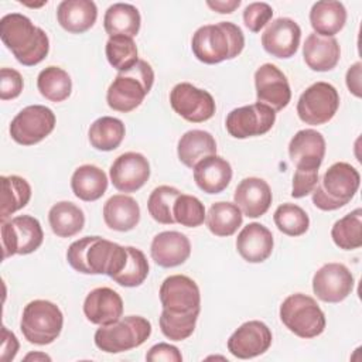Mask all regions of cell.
<instances>
[{"instance_id":"49","label":"cell","mask_w":362,"mask_h":362,"mask_svg":"<svg viewBox=\"0 0 362 362\" xmlns=\"http://www.w3.org/2000/svg\"><path fill=\"white\" fill-rule=\"evenodd\" d=\"M1 334H3V341H1V349H0L1 351L0 359L3 362H10L16 358L20 344H18L17 337L11 331H8L7 327H3Z\"/></svg>"},{"instance_id":"21","label":"cell","mask_w":362,"mask_h":362,"mask_svg":"<svg viewBox=\"0 0 362 362\" xmlns=\"http://www.w3.org/2000/svg\"><path fill=\"white\" fill-rule=\"evenodd\" d=\"M86 320L96 325H109L123 315V300L117 291L109 287L93 288L83 301Z\"/></svg>"},{"instance_id":"36","label":"cell","mask_w":362,"mask_h":362,"mask_svg":"<svg viewBox=\"0 0 362 362\" xmlns=\"http://www.w3.org/2000/svg\"><path fill=\"white\" fill-rule=\"evenodd\" d=\"M1 208L0 219L6 221L10 215L24 208L31 199V187L23 177L1 175Z\"/></svg>"},{"instance_id":"51","label":"cell","mask_w":362,"mask_h":362,"mask_svg":"<svg viewBox=\"0 0 362 362\" xmlns=\"http://www.w3.org/2000/svg\"><path fill=\"white\" fill-rule=\"evenodd\" d=\"M206 6L219 14H230L240 6V0H208Z\"/></svg>"},{"instance_id":"12","label":"cell","mask_w":362,"mask_h":362,"mask_svg":"<svg viewBox=\"0 0 362 362\" xmlns=\"http://www.w3.org/2000/svg\"><path fill=\"white\" fill-rule=\"evenodd\" d=\"M170 105L178 116L191 123L206 122L215 115L216 110L212 95L189 82L177 83L171 89Z\"/></svg>"},{"instance_id":"24","label":"cell","mask_w":362,"mask_h":362,"mask_svg":"<svg viewBox=\"0 0 362 362\" xmlns=\"http://www.w3.org/2000/svg\"><path fill=\"white\" fill-rule=\"evenodd\" d=\"M274 239L269 228L259 222L243 226L236 238V250L249 263H262L273 252Z\"/></svg>"},{"instance_id":"32","label":"cell","mask_w":362,"mask_h":362,"mask_svg":"<svg viewBox=\"0 0 362 362\" xmlns=\"http://www.w3.org/2000/svg\"><path fill=\"white\" fill-rule=\"evenodd\" d=\"M141 24L139 10L129 3L112 4L103 17V27L109 37L124 35L133 38L137 35Z\"/></svg>"},{"instance_id":"9","label":"cell","mask_w":362,"mask_h":362,"mask_svg":"<svg viewBox=\"0 0 362 362\" xmlns=\"http://www.w3.org/2000/svg\"><path fill=\"white\" fill-rule=\"evenodd\" d=\"M0 230L3 260L13 255H30L35 252L44 240L41 223L31 215H18L10 221H1Z\"/></svg>"},{"instance_id":"41","label":"cell","mask_w":362,"mask_h":362,"mask_svg":"<svg viewBox=\"0 0 362 362\" xmlns=\"http://www.w3.org/2000/svg\"><path fill=\"white\" fill-rule=\"evenodd\" d=\"M273 221L277 229L288 236H301L310 228L307 212L301 206L290 202H284L276 208Z\"/></svg>"},{"instance_id":"22","label":"cell","mask_w":362,"mask_h":362,"mask_svg":"<svg viewBox=\"0 0 362 362\" xmlns=\"http://www.w3.org/2000/svg\"><path fill=\"white\" fill-rule=\"evenodd\" d=\"M191 255L189 239L177 230L157 233L150 245V256L160 267H177Z\"/></svg>"},{"instance_id":"18","label":"cell","mask_w":362,"mask_h":362,"mask_svg":"<svg viewBox=\"0 0 362 362\" xmlns=\"http://www.w3.org/2000/svg\"><path fill=\"white\" fill-rule=\"evenodd\" d=\"M109 177L117 191L136 192L150 178V163L140 153H123L112 163Z\"/></svg>"},{"instance_id":"34","label":"cell","mask_w":362,"mask_h":362,"mask_svg":"<svg viewBox=\"0 0 362 362\" xmlns=\"http://www.w3.org/2000/svg\"><path fill=\"white\" fill-rule=\"evenodd\" d=\"M48 222L51 230L58 238H71L83 229L85 215L74 202L59 201L51 206L48 212Z\"/></svg>"},{"instance_id":"1","label":"cell","mask_w":362,"mask_h":362,"mask_svg":"<svg viewBox=\"0 0 362 362\" xmlns=\"http://www.w3.org/2000/svg\"><path fill=\"white\" fill-rule=\"evenodd\" d=\"M66 260L78 273L113 279L126 264L127 247L100 236H83L69 245Z\"/></svg>"},{"instance_id":"38","label":"cell","mask_w":362,"mask_h":362,"mask_svg":"<svg viewBox=\"0 0 362 362\" xmlns=\"http://www.w3.org/2000/svg\"><path fill=\"white\" fill-rule=\"evenodd\" d=\"M332 242L342 250H355L362 246V209L356 208L338 219L331 228Z\"/></svg>"},{"instance_id":"7","label":"cell","mask_w":362,"mask_h":362,"mask_svg":"<svg viewBox=\"0 0 362 362\" xmlns=\"http://www.w3.org/2000/svg\"><path fill=\"white\" fill-rule=\"evenodd\" d=\"M151 335V324L141 315L122 317L119 321L100 325L93 335L95 345L107 354H120L144 344Z\"/></svg>"},{"instance_id":"40","label":"cell","mask_w":362,"mask_h":362,"mask_svg":"<svg viewBox=\"0 0 362 362\" xmlns=\"http://www.w3.org/2000/svg\"><path fill=\"white\" fill-rule=\"evenodd\" d=\"M181 191L175 187L160 185L151 191L147 199V209L150 216L163 225L175 223L173 215V206L175 199L180 197Z\"/></svg>"},{"instance_id":"8","label":"cell","mask_w":362,"mask_h":362,"mask_svg":"<svg viewBox=\"0 0 362 362\" xmlns=\"http://www.w3.org/2000/svg\"><path fill=\"white\" fill-rule=\"evenodd\" d=\"M64 325L62 311L48 300L30 301L21 315L20 329L24 338L34 345H48L54 342Z\"/></svg>"},{"instance_id":"4","label":"cell","mask_w":362,"mask_h":362,"mask_svg":"<svg viewBox=\"0 0 362 362\" xmlns=\"http://www.w3.org/2000/svg\"><path fill=\"white\" fill-rule=\"evenodd\" d=\"M361 175L349 163H334L318 180L313 194V204L321 211H335L345 206L356 194Z\"/></svg>"},{"instance_id":"28","label":"cell","mask_w":362,"mask_h":362,"mask_svg":"<svg viewBox=\"0 0 362 362\" xmlns=\"http://www.w3.org/2000/svg\"><path fill=\"white\" fill-rule=\"evenodd\" d=\"M103 221L113 230H132L140 222V206L130 195H112L103 205Z\"/></svg>"},{"instance_id":"27","label":"cell","mask_w":362,"mask_h":362,"mask_svg":"<svg viewBox=\"0 0 362 362\" xmlns=\"http://www.w3.org/2000/svg\"><path fill=\"white\" fill-rule=\"evenodd\" d=\"M98 7L92 0H64L57 7L59 25L72 34H82L93 27Z\"/></svg>"},{"instance_id":"31","label":"cell","mask_w":362,"mask_h":362,"mask_svg":"<svg viewBox=\"0 0 362 362\" xmlns=\"http://www.w3.org/2000/svg\"><path fill=\"white\" fill-rule=\"evenodd\" d=\"M71 188L74 195L82 201H98L107 189V175L93 164L79 165L71 177Z\"/></svg>"},{"instance_id":"11","label":"cell","mask_w":362,"mask_h":362,"mask_svg":"<svg viewBox=\"0 0 362 362\" xmlns=\"http://www.w3.org/2000/svg\"><path fill=\"white\" fill-rule=\"evenodd\" d=\"M54 112L44 105H30L20 110L10 123L11 139L21 146L42 141L55 127Z\"/></svg>"},{"instance_id":"14","label":"cell","mask_w":362,"mask_h":362,"mask_svg":"<svg viewBox=\"0 0 362 362\" xmlns=\"http://www.w3.org/2000/svg\"><path fill=\"white\" fill-rule=\"evenodd\" d=\"M160 301L163 310L173 314H199L201 293L198 284L188 276L173 274L160 286Z\"/></svg>"},{"instance_id":"45","label":"cell","mask_w":362,"mask_h":362,"mask_svg":"<svg viewBox=\"0 0 362 362\" xmlns=\"http://www.w3.org/2000/svg\"><path fill=\"white\" fill-rule=\"evenodd\" d=\"M273 17V8L264 1H255L245 7L243 23L252 33H259L264 25L270 23Z\"/></svg>"},{"instance_id":"37","label":"cell","mask_w":362,"mask_h":362,"mask_svg":"<svg viewBox=\"0 0 362 362\" xmlns=\"http://www.w3.org/2000/svg\"><path fill=\"white\" fill-rule=\"evenodd\" d=\"M37 88L47 100L58 103L69 98L72 92V81L65 69L49 65L38 74Z\"/></svg>"},{"instance_id":"42","label":"cell","mask_w":362,"mask_h":362,"mask_svg":"<svg viewBox=\"0 0 362 362\" xmlns=\"http://www.w3.org/2000/svg\"><path fill=\"white\" fill-rule=\"evenodd\" d=\"M127 247V260L124 267L112 280L123 287H137L144 283L148 276V262L146 255L133 246Z\"/></svg>"},{"instance_id":"33","label":"cell","mask_w":362,"mask_h":362,"mask_svg":"<svg viewBox=\"0 0 362 362\" xmlns=\"http://www.w3.org/2000/svg\"><path fill=\"white\" fill-rule=\"evenodd\" d=\"M243 214L235 202H214L205 216V223L211 233L219 238L232 236L242 225Z\"/></svg>"},{"instance_id":"13","label":"cell","mask_w":362,"mask_h":362,"mask_svg":"<svg viewBox=\"0 0 362 362\" xmlns=\"http://www.w3.org/2000/svg\"><path fill=\"white\" fill-rule=\"evenodd\" d=\"M276 122V112L264 103H252L230 110L225 120L226 132L235 139H247L267 133Z\"/></svg>"},{"instance_id":"46","label":"cell","mask_w":362,"mask_h":362,"mask_svg":"<svg viewBox=\"0 0 362 362\" xmlns=\"http://www.w3.org/2000/svg\"><path fill=\"white\" fill-rule=\"evenodd\" d=\"M24 82L23 76L18 71L13 68H1L0 69V99L10 100L16 99L23 90Z\"/></svg>"},{"instance_id":"25","label":"cell","mask_w":362,"mask_h":362,"mask_svg":"<svg viewBox=\"0 0 362 362\" xmlns=\"http://www.w3.org/2000/svg\"><path fill=\"white\" fill-rule=\"evenodd\" d=\"M192 170L197 187L205 194L222 192L232 180V167L229 161L216 154L204 157Z\"/></svg>"},{"instance_id":"26","label":"cell","mask_w":362,"mask_h":362,"mask_svg":"<svg viewBox=\"0 0 362 362\" xmlns=\"http://www.w3.org/2000/svg\"><path fill=\"white\" fill-rule=\"evenodd\" d=\"M341 48L334 37H322L315 33L308 34L303 45V58L307 66L317 72H327L337 66Z\"/></svg>"},{"instance_id":"35","label":"cell","mask_w":362,"mask_h":362,"mask_svg":"<svg viewBox=\"0 0 362 362\" xmlns=\"http://www.w3.org/2000/svg\"><path fill=\"white\" fill-rule=\"evenodd\" d=\"M124 134L126 127L123 122L112 116H102L96 119L88 130L90 146L99 151H112L117 148L122 144Z\"/></svg>"},{"instance_id":"43","label":"cell","mask_w":362,"mask_h":362,"mask_svg":"<svg viewBox=\"0 0 362 362\" xmlns=\"http://www.w3.org/2000/svg\"><path fill=\"white\" fill-rule=\"evenodd\" d=\"M197 313L194 314H173L165 310L161 311L160 315V329L163 335L171 341H184L188 337L192 335L197 320H198Z\"/></svg>"},{"instance_id":"10","label":"cell","mask_w":362,"mask_h":362,"mask_svg":"<svg viewBox=\"0 0 362 362\" xmlns=\"http://www.w3.org/2000/svg\"><path fill=\"white\" fill-rule=\"evenodd\" d=\"M339 107V95L335 86L328 82L310 85L298 98L297 115L301 122L311 126L328 123Z\"/></svg>"},{"instance_id":"23","label":"cell","mask_w":362,"mask_h":362,"mask_svg":"<svg viewBox=\"0 0 362 362\" xmlns=\"http://www.w3.org/2000/svg\"><path fill=\"white\" fill-rule=\"evenodd\" d=\"M233 201L247 218L264 215L273 201L270 185L257 177L243 178L233 194Z\"/></svg>"},{"instance_id":"20","label":"cell","mask_w":362,"mask_h":362,"mask_svg":"<svg viewBox=\"0 0 362 362\" xmlns=\"http://www.w3.org/2000/svg\"><path fill=\"white\" fill-rule=\"evenodd\" d=\"M325 139L314 129L298 130L288 143V156L296 170H317L325 156Z\"/></svg>"},{"instance_id":"17","label":"cell","mask_w":362,"mask_h":362,"mask_svg":"<svg viewBox=\"0 0 362 362\" xmlns=\"http://www.w3.org/2000/svg\"><path fill=\"white\" fill-rule=\"evenodd\" d=\"M255 88L257 102L270 106L274 112L283 110L290 103L288 79L274 64H263L256 69Z\"/></svg>"},{"instance_id":"50","label":"cell","mask_w":362,"mask_h":362,"mask_svg":"<svg viewBox=\"0 0 362 362\" xmlns=\"http://www.w3.org/2000/svg\"><path fill=\"white\" fill-rule=\"evenodd\" d=\"M361 69H362V64L358 61L354 65L349 66V69L346 71V76H345V82H346V88L349 89V92L356 96L361 98L362 96V88H361Z\"/></svg>"},{"instance_id":"19","label":"cell","mask_w":362,"mask_h":362,"mask_svg":"<svg viewBox=\"0 0 362 362\" xmlns=\"http://www.w3.org/2000/svg\"><path fill=\"white\" fill-rule=\"evenodd\" d=\"M301 28L288 17H279L267 24L262 34V47L272 57L291 58L300 45Z\"/></svg>"},{"instance_id":"6","label":"cell","mask_w":362,"mask_h":362,"mask_svg":"<svg viewBox=\"0 0 362 362\" xmlns=\"http://www.w3.org/2000/svg\"><path fill=\"white\" fill-rule=\"evenodd\" d=\"M280 320L294 335L310 339L321 335L325 329V314L317 301L303 293L290 294L280 305Z\"/></svg>"},{"instance_id":"30","label":"cell","mask_w":362,"mask_h":362,"mask_svg":"<svg viewBox=\"0 0 362 362\" xmlns=\"http://www.w3.org/2000/svg\"><path fill=\"white\" fill-rule=\"evenodd\" d=\"M212 154H216V141L209 132L199 129L188 130L178 140V160L188 168H194L198 161Z\"/></svg>"},{"instance_id":"3","label":"cell","mask_w":362,"mask_h":362,"mask_svg":"<svg viewBox=\"0 0 362 362\" xmlns=\"http://www.w3.org/2000/svg\"><path fill=\"white\" fill-rule=\"evenodd\" d=\"M243 47L245 35L240 27L230 21L202 25L191 40V49L195 58L208 65L236 58L243 51Z\"/></svg>"},{"instance_id":"47","label":"cell","mask_w":362,"mask_h":362,"mask_svg":"<svg viewBox=\"0 0 362 362\" xmlns=\"http://www.w3.org/2000/svg\"><path fill=\"white\" fill-rule=\"evenodd\" d=\"M318 184V171L317 170H296L293 175L291 197L304 198L314 191Z\"/></svg>"},{"instance_id":"39","label":"cell","mask_w":362,"mask_h":362,"mask_svg":"<svg viewBox=\"0 0 362 362\" xmlns=\"http://www.w3.org/2000/svg\"><path fill=\"white\" fill-rule=\"evenodd\" d=\"M105 52L107 62L119 72H126L132 69L139 61V51L136 42L130 37H109Z\"/></svg>"},{"instance_id":"5","label":"cell","mask_w":362,"mask_h":362,"mask_svg":"<svg viewBox=\"0 0 362 362\" xmlns=\"http://www.w3.org/2000/svg\"><path fill=\"white\" fill-rule=\"evenodd\" d=\"M153 83L154 71L151 65L144 59H139L132 69L116 75L107 88L106 102L116 112H132L141 105Z\"/></svg>"},{"instance_id":"48","label":"cell","mask_w":362,"mask_h":362,"mask_svg":"<svg viewBox=\"0 0 362 362\" xmlns=\"http://www.w3.org/2000/svg\"><path fill=\"white\" fill-rule=\"evenodd\" d=\"M146 359L150 362H181L182 355L177 346L170 345L167 342H160L148 349V352L146 354Z\"/></svg>"},{"instance_id":"52","label":"cell","mask_w":362,"mask_h":362,"mask_svg":"<svg viewBox=\"0 0 362 362\" xmlns=\"http://www.w3.org/2000/svg\"><path fill=\"white\" fill-rule=\"evenodd\" d=\"M24 361H34V362H44V361H51V356H48L44 352H30L24 356Z\"/></svg>"},{"instance_id":"2","label":"cell","mask_w":362,"mask_h":362,"mask_svg":"<svg viewBox=\"0 0 362 362\" xmlns=\"http://www.w3.org/2000/svg\"><path fill=\"white\" fill-rule=\"evenodd\" d=\"M0 38L14 58L24 66L40 64L49 51L47 33L20 13L6 14L0 20Z\"/></svg>"},{"instance_id":"15","label":"cell","mask_w":362,"mask_h":362,"mask_svg":"<svg viewBox=\"0 0 362 362\" xmlns=\"http://www.w3.org/2000/svg\"><path fill=\"white\" fill-rule=\"evenodd\" d=\"M354 276L342 263H327L313 276V291L324 303H341L354 290Z\"/></svg>"},{"instance_id":"29","label":"cell","mask_w":362,"mask_h":362,"mask_svg":"<svg viewBox=\"0 0 362 362\" xmlns=\"http://www.w3.org/2000/svg\"><path fill=\"white\" fill-rule=\"evenodd\" d=\"M310 23L315 34L334 37L346 23V8L341 1L335 0L317 1L310 10Z\"/></svg>"},{"instance_id":"16","label":"cell","mask_w":362,"mask_h":362,"mask_svg":"<svg viewBox=\"0 0 362 362\" xmlns=\"http://www.w3.org/2000/svg\"><path fill=\"white\" fill-rule=\"evenodd\" d=\"M273 341L270 328L259 321L252 320L243 322L229 337L226 346L228 351L239 359H252L264 354Z\"/></svg>"},{"instance_id":"44","label":"cell","mask_w":362,"mask_h":362,"mask_svg":"<svg viewBox=\"0 0 362 362\" xmlns=\"http://www.w3.org/2000/svg\"><path fill=\"white\" fill-rule=\"evenodd\" d=\"M173 215L177 223L187 228H197L205 221V206L194 195L180 194L173 206Z\"/></svg>"}]
</instances>
